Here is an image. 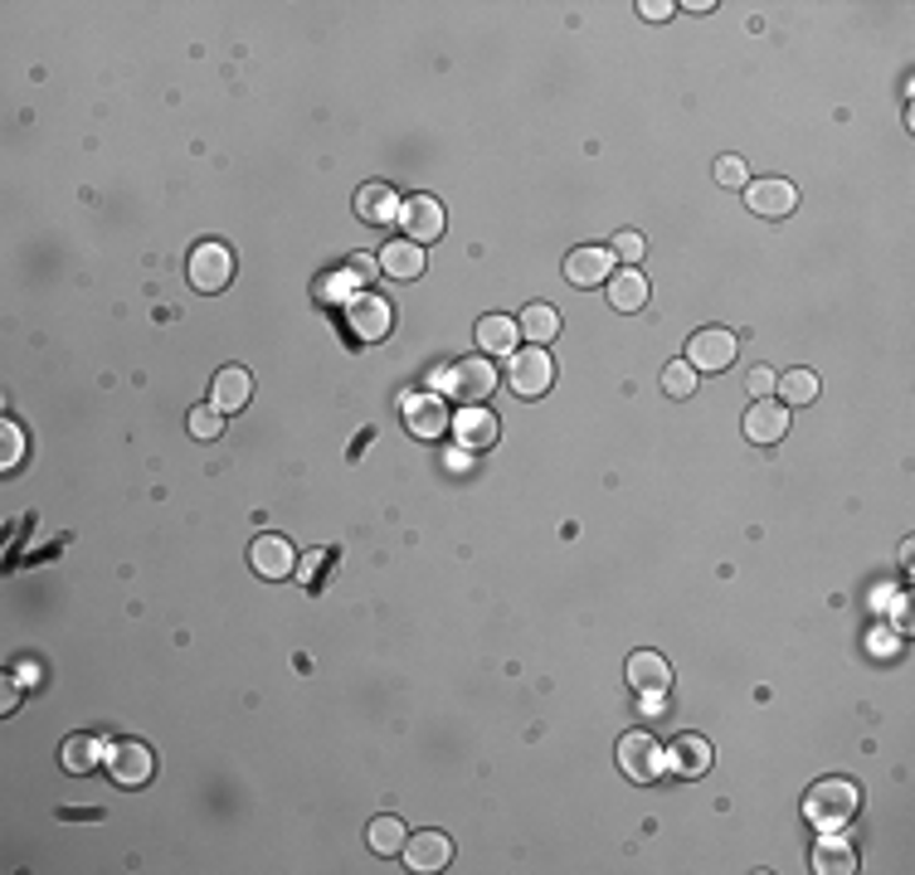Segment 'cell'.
Here are the masks:
<instances>
[{
	"label": "cell",
	"mask_w": 915,
	"mask_h": 875,
	"mask_svg": "<svg viewBox=\"0 0 915 875\" xmlns=\"http://www.w3.org/2000/svg\"><path fill=\"white\" fill-rule=\"evenodd\" d=\"M857 783L852 779H823L809 788V798H803V817H809V827L819 832H843L852 817H857Z\"/></svg>",
	"instance_id": "obj_1"
},
{
	"label": "cell",
	"mask_w": 915,
	"mask_h": 875,
	"mask_svg": "<svg viewBox=\"0 0 915 875\" xmlns=\"http://www.w3.org/2000/svg\"><path fill=\"white\" fill-rule=\"evenodd\" d=\"M507 385L521 394V399H541L545 389L555 385V361L541 346L527 351H511V369H507Z\"/></svg>",
	"instance_id": "obj_2"
},
{
	"label": "cell",
	"mask_w": 915,
	"mask_h": 875,
	"mask_svg": "<svg viewBox=\"0 0 915 875\" xmlns=\"http://www.w3.org/2000/svg\"><path fill=\"white\" fill-rule=\"evenodd\" d=\"M438 385L448 389V399H462V404H478V399H492L497 389V365L492 361H458L454 369H444L438 375Z\"/></svg>",
	"instance_id": "obj_3"
},
{
	"label": "cell",
	"mask_w": 915,
	"mask_h": 875,
	"mask_svg": "<svg viewBox=\"0 0 915 875\" xmlns=\"http://www.w3.org/2000/svg\"><path fill=\"white\" fill-rule=\"evenodd\" d=\"M618 769H624L633 783H657L663 779V769H667V749L653 744V735L633 730V735L618 739Z\"/></svg>",
	"instance_id": "obj_4"
},
{
	"label": "cell",
	"mask_w": 915,
	"mask_h": 875,
	"mask_svg": "<svg viewBox=\"0 0 915 875\" xmlns=\"http://www.w3.org/2000/svg\"><path fill=\"white\" fill-rule=\"evenodd\" d=\"M186 273L200 292H225L229 278H235V253H229L225 243H195Z\"/></svg>",
	"instance_id": "obj_5"
},
{
	"label": "cell",
	"mask_w": 915,
	"mask_h": 875,
	"mask_svg": "<svg viewBox=\"0 0 915 875\" xmlns=\"http://www.w3.org/2000/svg\"><path fill=\"white\" fill-rule=\"evenodd\" d=\"M152 769H156V759H152V749H146L142 739L107 744V779H113L117 788H142L146 779H152Z\"/></svg>",
	"instance_id": "obj_6"
},
{
	"label": "cell",
	"mask_w": 915,
	"mask_h": 875,
	"mask_svg": "<svg viewBox=\"0 0 915 875\" xmlns=\"http://www.w3.org/2000/svg\"><path fill=\"white\" fill-rule=\"evenodd\" d=\"M405 428L414 438H444L454 428L444 394H405Z\"/></svg>",
	"instance_id": "obj_7"
},
{
	"label": "cell",
	"mask_w": 915,
	"mask_h": 875,
	"mask_svg": "<svg viewBox=\"0 0 915 875\" xmlns=\"http://www.w3.org/2000/svg\"><path fill=\"white\" fill-rule=\"evenodd\" d=\"M389 326H395V312H389V302L375 298V292H361V298L346 306V331L356 341H385Z\"/></svg>",
	"instance_id": "obj_8"
},
{
	"label": "cell",
	"mask_w": 915,
	"mask_h": 875,
	"mask_svg": "<svg viewBox=\"0 0 915 875\" xmlns=\"http://www.w3.org/2000/svg\"><path fill=\"white\" fill-rule=\"evenodd\" d=\"M730 361H736V336L721 326H706L692 336V346H687V365L697 369V375H716V369H726Z\"/></svg>",
	"instance_id": "obj_9"
},
{
	"label": "cell",
	"mask_w": 915,
	"mask_h": 875,
	"mask_svg": "<svg viewBox=\"0 0 915 875\" xmlns=\"http://www.w3.org/2000/svg\"><path fill=\"white\" fill-rule=\"evenodd\" d=\"M399 225H405V239L409 243H434L438 233H444V205L434 200V195H409L405 205H399Z\"/></svg>",
	"instance_id": "obj_10"
},
{
	"label": "cell",
	"mask_w": 915,
	"mask_h": 875,
	"mask_svg": "<svg viewBox=\"0 0 915 875\" xmlns=\"http://www.w3.org/2000/svg\"><path fill=\"white\" fill-rule=\"evenodd\" d=\"M565 278H570V288H600V282L614 278V249L584 243V249L565 258Z\"/></svg>",
	"instance_id": "obj_11"
},
{
	"label": "cell",
	"mask_w": 915,
	"mask_h": 875,
	"mask_svg": "<svg viewBox=\"0 0 915 875\" xmlns=\"http://www.w3.org/2000/svg\"><path fill=\"white\" fill-rule=\"evenodd\" d=\"M746 205L755 209V215H765V219H784L789 209L799 205V190L789 180H779V176H770V180H755L750 190H746Z\"/></svg>",
	"instance_id": "obj_12"
},
{
	"label": "cell",
	"mask_w": 915,
	"mask_h": 875,
	"mask_svg": "<svg viewBox=\"0 0 915 875\" xmlns=\"http://www.w3.org/2000/svg\"><path fill=\"white\" fill-rule=\"evenodd\" d=\"M789 434V409L784 404H770V399H755L750 414H746V438L760 442V448H770Z\"/></svg>",
	"instance_id": "obj_13"
},
{
	"label": "cell",
	"mask_w": 915,
	"mask_h": 875,
	"mask_svg": "<svg viewBox=\"0 0 915 875\" xmlns=\"http://www.w3.org/2000/svg\"><path fill=\"white\" fill-rule=\"evenodd\" d=\"M249 564H253V570H259L263 579H288V574H298V560H292V545H288L283 535H259V540H253Z\"/></svg>",
	"instance_id": "obj_14"
},
{
	"label": "cell",
	"mask_w": 915,
	"mask_h": 875,
	"mask_svg": "<svg viewBox=\"0 0 915 875\" xmlns=\"http://www.w3.org/2000/svg\"><path fill=\"white\" fill-rule=\"evenodd\" d=\"M454 861V842L444 832H419L405 842V866L409 871H444Z\"/></svg>",
	"instance_id": "obj_15"
},
{
	"label": "cell",
	"mask_w": 915,
	"mask_h": 875,
	"mask_svg": "<svg viewBox=\"0 0 915 875\" xmlns=\"http://www.w3.org/2000/svg\"><path fill=\"white\" fill-rule=\"evenodd\" d=\"M399 205H405V200H399L385 180H371V185H361V190H356V215L365 219V225H395Z\"/></svg>",
	"instance_id": "obj_16"
},
{
	"label": "cell",
	"mask_w": 915,
	"mask_h": 875,
	"mask_svg": "<svg viewBox=\"0 0 915 875\" xmlns=\"http://www.w3.org/2000/svg\"><path fill=\"white\" fill-rule=\"evenodd\" d=\"M249 394H253L249 369L229 365V369H219V375H215V385H210V404H215L219 414H239L243 404H249Z\"/></svg>",
	"instance_id": "obj_17"
},
{
	"label": "cell",
	"mask_w": 915,
	"mask_h": 875,
	"mask_svg": "<svg viewBox=\"0 0 915 875\" xmlns=\"http://www.w3.org/2000/svg\"><path fill=\"white\" fill-rule=\"evenodd\" d=\"M813 871L819 875H852L857 871V852L843 832H823L819 846H813Z\"/></svg>",
	"instance_id": "obj_18"
},
{
	"label": "cell",
	"mask_w": 915,
	"mask_h": 875,
	"mask_svg": "<svg viewBox=\"0 0 915 875\" xmlns=\"http://www.w3.org/2000/svg\"><path fill=\"white\" fill-rule=\"evenodd\" d=\"M628 686L638 696L667 691V686H673V667H667V657H657V652H633V657H628Z\"/></svg>",
	"instance_id": "obj_19"
},
{
	"label": "cell",
	"mask_w": 915,
	"mask_h": 875,
	"mask_svg": "<svg viewBox=\"0 0 915 875\" xmlns=\"http://www.w3.org/2000/svg\"><path fill=\"white\" fill-rule=\"evenodd\" d=\"M667 769L677 773V779H701L706 769H711V744H706L701 735H682L673 749H667Z\"/></svg>",
	"instance_id": "obj_20"
},
{
	"label": "cell",
	"mask_w": 915,
	"mask_h": 875,
	"mask_svg": "<svg viewBox=\"0 0 915 875\" xmlns=\"http://www.w3.org/2000/svg\"><path fill=\"white\" fill-rule=\"evenodd\" d=\"M454 434L462 448H492L497 442V414H487L482 404H468L458 418H454Z\"/></svg>",
	"instance_id": "obj_21"
},
{
	"label": "cell",
	"mask_w": 915,
	"mask_h": 875,
	"mask_svg": "<svg viewBox=\"0 0 915 875\" xmlns=\"http://www.w3.org/2000/svg\"><path fill=\"white\" fill-rule=\"evenodd\" d=\"M381 268L395 282H414L424 273V249L419 243H409V239H395V243H385L381 249Z\"/></svg>",
	"instance_id": "obj_22"
},
{
	"label": "cell",
	"mask_w": 915,
	"mask_h": 875,
	"mask_svg": "<svg viewBox=\"0 0 915 875\" xmlns=\"http://www.w3.org/2000/svg\"><path fill=\"white\" fill-rule=\"evenodd\" d=\"M103 759H107V744L93 735H69L64 749H59V763H64L69 773H93Z\"/></svg>",
	"instance_id": "obj_23"
},
{
	"label": "cell",
	"mask_w": 915,
	"mask_h": 875,
	"mask_svg": "<svg viewBox=\"0 0 915 875\" xmlns=\"http://www.w3.org/2000/svg\"><path fill=\"white\" fill-rule=\"evenodd\" d=\"M609 302H614V312H643V306H648V278H643L638 268L614 273V282H609Z\"/></svg>",
	"instance_id": "obj_24"
},
{
	"label": "cell",
	"mask_w": 915,
	"mask_h": 875,
	"mask_svg": "<svg viewBox=\"0 0 915 875\" xmlns=\"http://www.w3.org/2000/svg\"><path fill=\"white\" fill-rule=\"evenodd\" d=\"M517 336H521L517 322H511V316H502V312L482 316V322H478V346H482L487 355H511V351H517Z\"/></svg>",
	"instance_id": "obj_25"
},
{
	"label": "cell",
	"mask_w": 915,
	"mask_h": 875,
	"mask_svg": "<svg viewBox=\"0 0 915 875\" xmlns=\"http://www.w3.org/2000/svg\"><path fill=\"white\" fill-rule=\"evenodd\" d=\"M356 298H361V278L351 268H336V273H326L316 282V302L322 306H351Z\"/></svg>",
	"instance_id": "obj_26"
},
{
	"label": "cell",
	"mask_w": 915,
	"mask_h": 875,
	"mask_svg": "<svg viewBox=\"0 0 915 875\" xmlns=\"http://www.w3.org/2000/svg\"><path fill=\"white\" fill-rule=\"evenodd\" d=\"M517 331L531 341V346H541V341H551L555 331H560V312H555V306H545V302H531L527 312H521Z\"/></svg>",
	"instance_id": "obj_27"
},
{
	"label": "cell",
	"mask_w": 915,
	"mask_h": 875,
	"mask_svg": "<svg viewBox=\"0 0 915 875\" xmlns=\"http://www.w3.org/2000/svg\"><path fill=\"white\" fill-rule=\"evenodd\" d=\"M365 842H371V852H405V842H409V832H405V822L399 817H375L371 822V832H365Z\"/></svg>",
	"instance_id": "obj_28"
},
{
	"label": "cell",
	"mask_w": 915,
	"mask_h": 875,
	"mask_svg": "<svg viewBox=\"0 0 915 875\" xmlns=\"http://www.w3.org/2000/svg\"><path fill=\"white\" fill-rule=\"evenodd\" d=\"M774 389L784 394L789 404H813L819 399V375H813V369H789L784 379H774Z\"/></svg>",
	"instance_id": "obj_29"
},
{
	"label": "cell",
	"mask_w": 915,
	"mask_h": 875,
	"mask_svg": "<svg viewBox=\"0 0 915 875\" xmlns=\"http://www.w3.org/2000/svg\"><path fill=\"white\" fill-rule=\"evenodd\" d=\"M663 389L673 394V399H692V389H697V369H692L687 361H673L663 369Z\"/></svg>",
	"instance_id": "obj_30"
},
{
	"label": "cell",
	"mask_w": 915,
	"mask_h": 875,
	"mask_svg": "<svg viewBox=\"0 0 915 875\" xmlns=\"http://www.w3.org/2000/svg\"><path fill=\"white\" fill-rule=\"evenodd\" d=\"M186 424H190L195 438H219V434H225V414H219L215 404H200V409H190Z\"/></svg>",
	"instance_id": "obj_31"
},
{
	"label": "cell",
	"mask_w": 915,
	"mask_h": 875,
	"mask_svg": "<svg viewBox=\"0 0 915 875\" xmlns=\"http://www.w3.org/2000/svg\"><path fill=\"white\" fill-rule=\"evenodd\" d=\"M0 434H6V448H0V467L10 472V467L20 462V452H24V434H20V424H10V418H6V428H0Z\"/></svg>",
	"instance_id": "obj_32"
},
{
	"label": "cell",
	"mask_w": 915,
	"mask_h": 875,
	"mask_svg": "<svg viewBox=\"0 0 915 875\" xmlns=\"http://www.w3.org/2000/svg\"><path fill=\"white\" fill-rule=\"evenodd\" d=\"M716 180H721L726 190L746 185V162H740V156H721V162H716Z\"/></svg>",
	"instance_id": "obj_33"
},
{
	"label": "cell",
	"mask_w": 915,
	"mask_h": 875,
	"mask_svg": "<svg viewBox=\"0 0 915 875\" xmlns=\"http://www.w3.org/2000/svg\"><path fill=\"white\" fill-rule=\"evenodd\" d=\"M643 249H648V243H643V233H633V229H624V233L614 239V253L624 258V263H638Z\"/></svg>",
	"instance_id": "obj_34"
},
{
	"label": "cell",
	"mask_w": 915,
	"mask_h": 875,
	"mask_svg": "<svg viewBox=\"0 0 915 875\" xmlns=\"http://www.w3.org/2000/svg\"><path fill=\"white\" fill-rule=\"evenodd\" d=\"M346 268L361 278V288H365V282H375V278H381V263H375L371 253H351V263H346Z\"/></svg>",
	"instance_id": "obj_35"
},
{
	"label": "cell",
	"mask_w": 915,
	"mask_h": 875,
	"mask_svg": "<svg viewBox=\"0 0 915 875\" xmlns=\"http://www.w3.org/2000/svg\"><path fill=\"white\" fill-rule=\"evenodd\" d=\"M10 676H15L20 691H34V686H40V662H15V667H10Z\"/></svg>",
	"instance_id": "obj_36"
},
{
	"label": "cell",
	"mask_w": 915,
	"mask_h": 875,
	"mask_svg": "<svg viewBox=\"0 0 915 875\" xmlns=\"http://www.w3.org/2000/svg\"><path fill=\"white\" fill-rule=\"evenodd\" d=\"M746 385H750V394H755V399H770V389H774V375H770V369H750V379H746Z\"/></svg>",
	"instance_id": "obj_37"
},
{
	"label": "cell",
	"mask_w": 915,
	"mask_h": 875,
	"mask_svg": "<svg viewBox=\"0 0 915 875\" xmlns=\"http://www.w3.org/2000/svg\"><path fill=\"white\" fill-rule=\"evenodd\" d=\"M326 564H332V550H312V560H308V570H302V579H308V584H316V574H322Z\"/></svg>",
	"instance_id": "obj_38"
},
{
	"label": "cell",
	"mask_w": 915,
	"mask_h": 875,
	"mask_svg": "<svg viewBox=\"0 0 915 875\" xmlns=\"http://www.w3.org/2000/svg\"><path fill=\"white\" fill-rule=\"evenodd\" d=\"M638 10H643V20H667L677 6H673V0H643Z\"/></svg>",
	"instance_id": "obj_39"
},
{
	"label": "cell",
	"mask_w": 915,
	"mask_h": 875,
	"mask_svg": "<svg viewBox=\"0 0 915 875\" xmlns=\"http://www.w3.org/2000/svg\"><path fill=\"white\" fill-rule=\"evenodd\" d=\"M643 715H667V691H648V696H643Z\"/></svg>",
	"instance_id": "obj_40"
},
{
	"label": "cell",
	"mask_w": 915,
	"mask_h": 875,
	"mask_svg": "<svg viewBox=\"0 0 915 875\" xmlns=\"http://www.w3.org/2000/svg\"><path fill=\"white\" fill-rule=\"evenodd\" d=\"M15 700H20V686H15V676H10V681H6V696H0V706H6V715L15 710Z\"/></svg>",
	"instance_id": "obj_41"
}]
</instances>
